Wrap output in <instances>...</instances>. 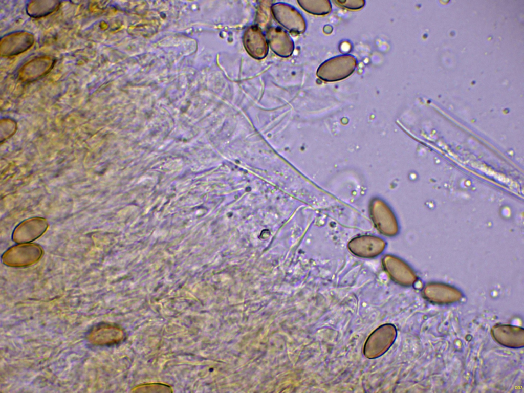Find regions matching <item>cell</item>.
Wrapping results in <instances>:
<instances>
[{"mask_svg": "<svg viewBox=\"0 0 524 393\" xmlns=\"http://www.w3.org/2000/svg\"><path fill=\"white\" fill-rule=\"evenodd\" d=\"M60 2L56 1H34L26 6V12L33 18L46 16L59 9Z\"/></svg>", "mask_w": 524, "mask_h": 393, "instance_id": "cell-5", "label": "cell"}, {"mask_svg": "<svg viewBox=\"0 0 524 393\" xmlns=\"http://www.w3.org/2000/svg\"><path fill=\"white\" fill-rule=\"evenodd\" d=\"M302 7L310 13L317 15H326L331 12L332 5L329 1H303Z\"/></svg>", "mask_w": 524, "mask_h": 393, "instance_id": "cell-6", "label": "cell"}, {"mask_svg": "<svg viewBox=\"0 0 524 393\" xmlns=\"http://www.w3.org/2000/svg\"><path fill=\"white\" fill-rule=\"evenodd\" d=\"M35 41L33 35L26 31H17L2 37L0 54L4 57H10L29 50Z\"/></svg>", "mask_w": 524, "mask_h": 393, "instance_id": "cell-2", "label": "cell"}, {"mask_svg": "<svg viewBox=\"0 0 524 393\" xmlns=\"http://www.w3.org/2000/svg\"><path fill=\"white\" fill-rule=\"evenodd\" d=\"M55 62V59L51 56L35 57L21 66L18 72V77L24 82L35 81L47 74Z\"/></svg>", "mask_w": 524, "mask_h": 393, "instance_id": "cell-3", "label": "cell"}, {"mask_svg": "<svg viewBox=\"0 0 524 393\" xmlns=\"http://www.w3.org/2000/svg\"><path fill=\"white\" fill-rule=\"evenodd\" d=\"M339 6L350 10H358L363 7L365 1L363 0H337L334 1Z\"/></svg>", "mask_w": 524, "mask_h": 393, "instance_id": "cell-7", "label": "cell"}, {"mask_svg": "<svg viewBox=\"0 0 524 393\" xmlns=\"http://www.w3.org/2000/svg\"><path fill=\"white\" fill-rule=\"evenodd\" d=\"M357 64V59L352 55L337 56L323 62L318 68L317 75L325 81H339L351 75Z\"/></svg>", "mask_w": 524, "mask_h": 393, "instance_id": "cell-1", "label": "cell"}, {"mask_svg": "<svg viewBox=\"0 0 524 393\" xmlns=\"http://www.w3.org/2000/svg\"><path fill=\"white\" fill-rule=\"evenodd\" d=\"M123 337V333L119 328L103 324L94 326L89 332L88 338L93 344L105 345L118 343Z\"/></svg>", "mask_w": 524, "mask_h": 393, "instance_id": "cell-4", "label": "cell"}]
</instances>
